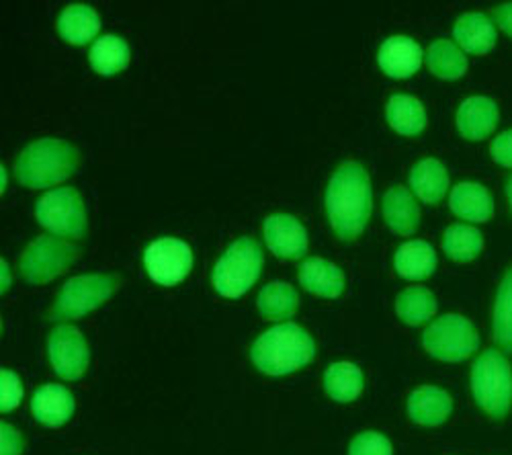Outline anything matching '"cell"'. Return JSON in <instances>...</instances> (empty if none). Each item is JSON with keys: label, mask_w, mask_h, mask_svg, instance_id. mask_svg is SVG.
<instances>
[{"label": "cell", "mask_w": 512, "mask_h": 455, "mask_svg": "<svg viewBox=\"0 0 512 455\" xmlns=\"http://www.w3.org/2000/svg\"><path fill=\"white\" fill-rule=\"evenodd\" d=\"M316 345L297 324H277L254 341L252 363L267 376H287L312 363Z\"/></svg>", "instance_id": "cell-2"}, {"label": "cell", "mask_w": 512, "mask_h": 455, "mask_svg": "<svg viewBox=\"0 0 512 455\" xmlns=\"http://www.w3.org/2000/svg\"><path fill=\"white\" fill-rule=\"evenodd\" d=\"M494 19L512 37V3H506L494 11Z\"/></svg>", "instance_id": "cell-36"}, {"label": "cell", "mask_w": 512, "mask_h": 455, "mask_svg": "<svg viewBox=\"0 0 512 455\" xmlns=\"http://www.w3.org/2000/svg\"><path fill=\"white\" fill-rule=\"evenodd\" d=\"M0 380H3V392H0V410L11 412L17 408V404L23 396L21 382L11 369H3V376H0Z\"/></svg>", "instance_id": "cell-33"}, {"label": "cell", "mask_w": 512, "mask_h": 455, "mask_svg": "<svg viewBox=\"0 0 512 455\" xmlns=\"http://www.w3.org/2000/svg\"><path fill=\"white\" fill-rule=\"evenodd\" d=\"M484 248V238L480 230L465 226V224H453L447 228L443 236V251L447 257H451L457 263H469L478 259Z\"/></svg>", "instance_id": "cell-28"}, {"label": "cell", "mask_w": 512, "mask_h": 455, "mask_svg": "<svg viewBox=\"0 0 512 455\" xmlns=\"http://www.w3.org/2000/svg\"><path fill=\"white\" fill-rule=\"evenodd\" d=\"M410 187L424 203H439L449 189L445 164L437 158H424L410 171Z\"/></svg>", "instance_id": "cell-20"}, {"label": "cell", "mask_w": 512, "mask_h": 455, "mask_svg": "<svg viewBox=\"0 0 512 455\" xmlns=\"http://www.w3.org/2000/svg\"><path fill=\"white\" fill-rule=\"evenodd\" d=\"M119 285V277L115 273H93L80 275L70 279L52 308V320H76L97 310L103 302H107Z\"/></svg>", "instance_id": "cell-6"}, {"label": "cell", "mask_w": 512, "mask_h": 455, "mask_svg": "<svg viewBox=\"0 0 512 455\" xmlns=\"http://www.w3.org/2000/svg\"><path fill=\"white\" fill-rule=\"evenodd\" d=\"M265 242L279 259L295 261L308 253L306 228L300 220L287 214H275L265 220Z\"/></svg>", "instance_id": "cell-12"}, {"label": "cell", "mask_w": 512, "mask_h": 455, "mask_svg": "<svg viewBox=\"0 0 512 455\" xmlns=\"http://www.w3.org/2000/svg\"><path fill=\"white\" fill-rule=\"evenodd\" d=\"M429 70L443 80H457L467 70V58L449 39H437L426 52Z\"/></svg>", "instance_id": "cell-27"}, {"label": "cell", "mask_w": 512, "mask_h": 455, "mask_svg": "<svg viewBox=\"0 0 512 455\" xmlns=\"http://www.w3.org/2000/svg\"><path fill=\"white\" fill-rule=\"evenodd\" d=\"M494 341L504 353H512V267L504 273L496 294Z\"/></svg>", "instance_id": "cell-31"}, {"label": "cell", "mask_w": 512, "mask_h": 455, "mask_svg": "<svg viewBox=\"0 0 512 455\" xmlns=\"http://www.w3.org/2000/svg\"><path fill=\"white\" fill-rule=\"evenodd\" d=\"M48 355L56 374L64 380H80L89 367V347L76 326L58 324L48 339Z\"/></svg>", "instance_id": "cell-11"}, {"label": "cell", "mask_w": 512, "mask_h": 455, "mask_svg": "<svg viewBox=\"0 0 512 455\" xmlns=\"http://www.w3.org/2000/svg\"><path fill=\"white\" fill-rule=\"evenodd\" d=\"M144 265L152 281L160 285H177L193 269V253L179 238H158L144 253Z\"/></svg>", "instance_id": "cell-10"}, {"label": "cell", "mask_w": 512, "mask_h": 455, "mask_svg": "<svg viewBox=\"0 0 512 455\" xmlns=\"http://www.w3.org/2000/svg\"><path fill=\"white\" fill-rule=\"evenodd\" d=\"M80 162V152L66 140L44 138L31 142L17 158L15 175L23 187L46 189L70 179Z\"/></svg>", "instance_id": "cell-3"}, {"label": "cell", "mask_w": 512, "mask_h": 455, "mask_svg": "<svg viewBox=\"0 0 512 455\" xmlns=\"http://www.w3.org/2000/svg\"><path fill=\"white\" fill-rule=\"evenodd\" d=\"M37 222L56 236L80 240L87 234V212L82 197L72 187L54 189L35 205Z\"/></svg>", "instance_id": "cell-9"}, {"label": "cell", "mask_w": 512, "mask_h": 455, "mask_svg": "<svg viewBox=\"0 0 512 455\" xmlns=\"http://www.w3.org/2000/svg\"><path fill=\"white\" fill-rule=\"evenodd\" d=\"M78 257L80 248L76 244L58 240V236H39L25 248L19 269L25 281L41 285L68 271Z\"/></svg>", "instance_id": "cell-8"}, {"label": "cell", "mask_w": 512, "mask_h": 455, "mask_svg": "<svg viewBox=\"0 0 512 455\" xmlns=\"http://www.w3.org/2000/svg\"><path fill=\"white\" fill-rule=\"evenodd\" d=\"M373 210L369 173L359 162L340 164L326 189V214L336 236L353 242L363 234Z\"/></svg>", "instance_id": "cell-1"}, {"label": "cell", "mask_w": 512, "mask_h": 455, "mask_svg": "<svg viewBox=\"0 0 512 455\" xmlns=\"http://www.w3.org/2000/svg\"><path fill=\"white\" fill-rule=\"evenodd\" d=\"M498 123V105L488 97H469L457 111V128L465 140L488 138Z\"/></svg>", "instance_id": "cell-15"}, {"label": "cell", "mask_w": 512, "mask_h": 455, "mask_svg": "<svg viewBox=\"0 0 512 455\" xmlns=\"http://www.w3.org/2000/svg\"><path fill=\"white\" fill-rule=\"evenodd\" d=\"M472 394L488 417L500 421L508 415L512 404V367L500 351L488 349L476 359L472 367Z\"/></svg>", "instance_id": "cell-5"}, {"label": "cell", "mask_w": 512, "mask_h": 455, "mask_svg": "<svg viewBox=\"0 0 512 455\" xmlns=\"http://www.w3.org/2000/svg\"><path fill=\"white\" fill-rule=\"evenodd\" d=\"M101 29L99 15L87 5H70L58 19V33L72 46H87Z\"/></svg>", "instance_id": "cell-23"}, {"label": "cell", "mask_w": 512, "mask_h": 455, "mask_svg": "<svg viewBox=\"0 0 512 455\" xmlns=\"http://www.w3.org/2000/svg\"><path fill=\"white\" fill-rule=\"evenodd\" d=\"M422 345L435 359L463 361L478 351L480 337L474 324L459 314H447L424 330Z\"/></svg>", "instance_id": "cell-7"}, {"label": "cell", "mask_w": 512, "mask_h": 455, "mask_svg": "<svg viewBox=\"0 0 512 455\" xmlns=\"http://www.w3.org/2000/svg\"><path fill=\"white\" fill-rule=\"evenodd\" d=\"M492 158L500 164V167H510L512 169V130L500 134L492 142Z\"/></svg>", "instance_id": "cell-34"}, {"label": "cell", "mask_w": 512, "mask_h": 455, "mask_svg": "<svg viewBox=\"0 0 512 455\" xmlns=\"http://www.w3.org/2000/svg\"><path fill=\"white\" fill-rule=\"evenodd\" d=\"M396 312L402 322L418 326L435 316L437 300L426 287H408L396 300Z\"/></svg>", "instance_id": "cell-30"}, {"label": "cell", "mask_w": 512, "mask_h": 455, "mask_svg": "<svg viewBox=\"0 0 512 455\" xmlns=\"http://www.w3.org/2000/svg\"><path fill=\"white\" fill-rule=\"evenodd\" d=\"M394 265H396V271L404 279H410V281H420V279L431 277L437 269L435 248L424 240L404 242L396 251Z\"/></svg>", "instance_id": "cell-21"}, {"label": "cell", "mask_w": 512, "mask_h": 455, "mask_svg": "<svg viewBox=\"0 0 512 455\" xmlns=\"http://www.w3.org/2000/svg\"><path fill=\"white\" fill-rule=\"evenodd\" d=\"M76 410L72 394L58 384H48L35 390L31 398L33 417L46 427L66 425Z\"/></svg>", "instance_id": "cell-14"}, {"label": "cell", "mask_w": 512, "mask_h": 455, "mask_svg": "<svg viewBox=\"0 0 512 455\" xmlns=\"http://www.w3.org/2000/svg\"><path fill=\"white\" fill-rule=\"evenodd\" d=\"M457 44L469 54H488L496 44V27L482 13H467L453 27Z\"/></svg>", "instance_id": "cell-19"}, {"label": "cell", "mask_w": 512, "mask_h": 455, "mask_svg": "<svg viewBox=\"0 0 512 455\" xmlns=\"http://www.w3.org/2000/svg\"><path fill=\"white\" fill-rule=\"evenodd\" d=\"M300 283L320 298H340L345 292V273L324 259H308L300 267Z\"/></svg>", "instance_id": "cell-18"}, {"label": "cell", "mask_w": 512, "mask_h": 455, "mask_svg": "<svg viewBox=\"0 0 512 455\" xmlns=\"http://www.w3.org/2000/svg\"><path fill=\"white\" fill-rule=\"evenodd\" d=\"M383 218L392 232L410 236L420 222V210L412 193L404 187H392L383 197Z\"/></svg>", "instance_id": "cell-22"}, {"label": "cell", "mask_w": 512, "mask_h": 455, "mask_svg": "<svg viewBox=\"0 0 512 455\" xmlns=\"http://www.w3.org/2000/svg\"><path fill=\"white\" fill-rule=\"evenodd\" d=\"M377 62L390 78H410L422 66V50L414 39L406 35H394L381 44Z\"/></svg>", "instance_id": "cell-13"}, {"label": "cell", "mask_w": 512, "mask_h": 455, "mask_svg": "<svg viewBox=\"0 0 512 455\" xmlns=\"http://www.w3.org/2000/svg\"><path fill=\"white\" fill-rule=\"evenodd\" d=\"M506 197H508L510 210H512V177H510V179H508V183H506Z\"/></svg>", "instance_id": "cell-37"}, {"label": "cell", "mask_w": 512, "mask_h": 455, "mask_svg": "<svg viewBox=\"0 0 512 455\" xmlns=\"http://www.w3.org/2000/svg\"><path fill=\"white\" fill-rule=\"evenodd\" d=\"M324 390L336 402H353L363 390L361 369L349 361L332 363L324 374Z\"/></svg>", "instance_id": "cell-25"}, {"label": "cell", "mask_w": 512, "mask_h": 455, "mask_svg": "<svg viewBox=\"0 0 512 455\" xmlns=\"http://www.w3.org/2000/svg\"><path fill=\"white\" fill-rule=\"evenodd\" d=\"M297 302H300V298H297V292L291 285L275 281L263 287L259 300H256V306H259L265 318L281 322L289 320L295 314Z\"/></svg>", "instance_id": "cell-29"}, {"label": "cell", "mask_w": 512, "mask_h": 455, "mask_svg": "<svg viewBox=\"0 0 512 455\" xmlns=\"http://www.w3.org/2000/svg\"><path fill=\"white\" fill-rule=\"evenodd\" d=\"M3 455H19L23 449V437L19 431L7 423H3Z\"/></svg>", "instance_id": "cell-35"}, {"label": "cell", "mask_w": 512, "mask_h": 455, "mask_svg": "<svg viewBox=\"0 0 512 455\" xmlns=\"http://www.w3.org/2000/svg\"><path fill=\"white\" fill-rule=\"evenodd\" d=\"M449 205L455 216L467 222H488L494 214V199L490 191L478 183H459L451 191Z\"/></svg>", "instance_id": "cell-17"}, {"label": "cell", "mask_w": 512, "mask_h": 455, "mask_svg": "<svg viewBox=\"0 0 512 455\" xmlns=\"http://www.w3.org/2000/svg\"><path fill=\"white\" fill-rule=\"evenodd\" d=\"M130 46L117 35H103L99 37L89 54L91 66L103 74V76H113L121 70L130 66Z\"/></svg>", "instance_id": "cell-26"}, {"label": "cell", "mask_w": 512, "mask_h": 455, "mask_svg": "<svg viewBox=\"0 0 512 455\" xmlns=\"http://www.w3.org/2000/svg\"><path fill=\"white\" fill-rule=\"evenodd\" d=\"M453 410L451 396L435 386H422L414 390L408 398V415L416 425L439 427L443 425Z\"/></svg>", "instance_id": "cell-16"}, {"label": "cell", "mask_w": 512, "mask_h": 455, "mask_svg": "<svg viewBox=\"0 0 512 455\" xmlns=\"http://www.w3.org/2000/svg\"><path fill=\"white\" fill-rule=\"evenodd\" d=\"M386 117L390 126L402 136H418L426 128V111L422 103L410 95H394L388 101Z\"/></svg>", "instance_id": "cell-24"}, {"label": "cell", "mask_w": 512, "mask_h": 455, "mask_svg": "<svg viewBox=\"0 0 512 455\" xmlns=\"http://www.w3.org/2000/svg\"><path fill=\"white\" fill-rule=\"evenodd\" d=\"M349 455H392V443L381 433L367 431L353 439Z\"/></svg>", "instance_id": "cell-32"}, {"label": "cell", "mask_w": 512, "mask_h": 455, "mask_svg": "<svg viewBox=\"0 0 512 455\" xmlns=\"http://www.w3.org/2000/svg\"><path fill=\"white\" fill-rule=\"evenodd\" d=\"M263 271V248L250 236H242L228 246V251L213 267L211 283L224 298H240L259 281Z\"/></svg>", "instance_id": "cell-4"}]
</instances>
